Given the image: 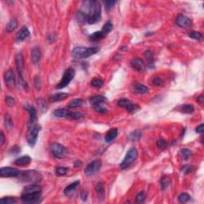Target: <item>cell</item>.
<instances>
[{"label": "cell", "mask_w": 204, "mask_h": 204, "mask_svg": "<svg viewBox=\"0 0 204 204\" xmlns=\"http://www.w3.org/2000/svg\"><path fill=\"white\" fill-rule=\"evenodd\" d=\"M88 4V14L87 15V21L86 22L89 24L97 23L101 18V4L98 1H89Z\"/></svg>", "instance_id": "obj_1"}, {"label": "cell", "mask_w": 204, "mask_h": 204, "mask_svg": "<svg viewBox=\"0 0 204 204\" xmlns=\"http://www.w3.org/2000/svg\"><path fill=\"white\" fill-rule=\"evenodd\" d=\"M100 50L98 47H75L72 50V56L76 59L87 58L97 54Z\"/></svg>", "instance_id": "obj_2"}, {"label": "cell", "mask_w": 204, "mask_h": 204, "mask_svg": "<svg viewBox=\"0 0 204 204\" xmlns=\"http://www.w3.org/2000/svg\"><path fill=\"white\" fill-rule=\"evenodd\" d=\"M17 178H18V179L23 181V182L36 183L42 180V176L38 172L35 171V170H28V171L20 172Z\"/></svg>", "instance_id": "obj_3"}, {"label": "cell", "mask_w": 204, "mask_h": 204, "mask_svg": "<svg viewBox=\"0 0 204 204\" xmlns=\"http://www.w3.org/2000/svg\"><path fill=\"white\" fill-rule=\"evenodd\" d=\"M53 115L55 117H58V118H63V117H69V118L78 119L82 118L83 117V114L78 112H72L69 111V109H58L54 110L53 112Z\"/></svg>", "instance_id": "obj_4"}, {"label": "cell", "mask_w": 204, "mask_h": 204, "mask_svg": "<svg viewBox=\"0 0 204 204\" xmlns=\"http://www.w3.org/2000/svg\"><path fill=\"white\" fill-rule=\"evenodd\" d=\"M138 157V152L135 148H130L128 152H127L126 156H125V159L122 161V163L120 164V167L121 169H125L128 167L132 164L136 160Z\"/></svg>", "instance_id": "obj_5"}, {"label": "cell", "mask_w": 204, "mask_h": 204, "mask_svg": "<svg viewBox=\"0 0 204 204\" xmlns=\"http://www.w3.org/2000/svg\"><path fill=\"white\" fill-rule=\"evenodd\" d=\"M74 75H75V71H74V69L73 68L67 69L65 71L64 74H63L62 78L61 81L59 82V83L57 85V89H61L66 87L69 84V82L73 79Z\"/></svg>", "instance_id": "obj_6"}, {"label": "cell", "mask_w": 204, "mask_h": 204, "mask_svg": "<svg viewBox=\"0 0 204 204\" xmlns=\"http://www.w3.org/2000/svg\"><path fill=\"white\" fill-rule=\"evenodd\" d=\"M15 64H16L18 73V75H19L20 84H21L22 85H23L24 87L26 88V86L27 85V84H26V82H25V81L23 80V77H22V74H23L24 71V62H23V57H22L21 53H18V54L15 56Z\"/></svg>", "instance_id": "obj_7"}, {"label": "cell", "mask_w": 204, "mask_h": 204, "mask_svg": "<svg viewBox=\"0 0 204 204\" xmlns=\"http://www.w3.org/2000/svg\"><path fill=\"white\" fill-rule=\"evenodd\" d=\"M40 130H41V127L38 125H35L29 129L28 133H27V142L31 147H34L36 144Z\"/></svg>", "instance_id": "obj_8"}, {"label": "cell", "mask_w": 204, "mask_h": 204, "mask_svg": "<svg viewBox=\"0 0 204 204\" xmlns=\"http://www.w3.org/2000/svg\"><path fill=\"white\" fill-rule=\"evenodd\" d=\"M117 105L120 107L125 108V109L129 111V112H135L140 109L139 105H137L136 104L132 103L131 101H129L126 98L120 99L117 102Z\"/></svg>", "instance_id": "obj_9"}, {"label": "cell", "mask_w": 204, "mask_h": 204, "mask_svg": "<svg viewBox=\"0 0 204 204\" xmlns=\"http://www.w3.org/2000/svg\"><path fill=\"white\" fill-rule=\"evenodd\" d=\"M101 160H94L91 162L85 169V174L86 176H92L100 171L101 168Z\"/></svg>", "instance_id": "obj_10"}, {"label": "cell", "mask_w": 204, "mask_h": 204, "mask_svg": "<svg viewBox=\"0 0 204 204\" xmlns=\"http://www.w3.org/2000/svg\"><path fill=\"white\" fill-rule=\"evenodd\" d=\"M50 148H51V152L53 156L58 159L63 158L66 154V148L58 143L52 144Z\"/></svg>", "instance_id": "obj_11"}, {"label": "cell", "mask_w": 204, "mask_h": 204, "mask_svg": "<svg viewBox=\"0 0 204 204\" xmlns=\"http://www.w3.org/2000/svg\"><path fill=\"white\" fill-rule=\"evenodd\" d=\"M41 192H35V193H27V194H22L21 197L22 202L24 203H35L38 202V199L41 197Z\"/></svg>", "instance_id": "obj_12"}, {"label": "cell", "mask_w": 204, "mask_h": 204, "mask_svg": "<svg viewBox=\"0 0 204 204\" xmlns=\"http://www.w3.org/2000/svg\"><path fill=\"white\" fill-rule=\"evenodd\" d=\"M19 171L15 168H1L0 169V176L1 177H14L17 178L19 175Z\"/></svg>", "instance_id": "obj_13"}, {"label": "cell", "mask_w": 204, "mask_h": 204, "mask_svg": "<svg viewBox=\"0 0 204 204\" xmlns=\"http://www.w3.org/2000/svg\"><path fill=\"white\" fill-rule=\"evenodd\" d=\"M176 23L177 26L182 28H187L192 26V21L189 18L183 15H179L176 20Z\"/></svg>", "instance_id": "obj_14"}, {"label": "cell", "mask_w": 204, "mask_h": 204, "mask_svg": "<svg viewBox=\"0 0 204 204\" xmlns=\"http://www.w3.org/2000/svg\"><path fill=\"white\" fill-rule=\"evenodd\" d=\"M131 66L132 67V69H135L136 71L139 72H143L145 70V63L142 59L139 58H132L130 62Z\"/></svg>", "instance_id": "obj_15"}, {"label": "cell", "mask_w": 204, "mask_h": 204, "mask_svg": "<svg viewBox=\"0 0 204 204\" xmlns=\"http://www.w3.org/2000/svg\"><path fill=\"white\" fill-rule=\"evenodd\" d=\"M4 80L7 87L10 89H14L15 87V78L13 71L9 69L4 74Z\"/></svg>", "instance_id": "obj_16"}, {"label": "cell", "mask_w": 204, "mask_h": 204, "mask_svg": "<svg viewBox=\"0 0 204 204\" xmlns=\"http://www.w3.org/2000/svg\"><path fill=\"white\" fill-rule=\"evenodd\" d=\"M30 36V31L26 26H24L22 28L20 29V30L17 33L16 35V40L18 42H22L25 39L27 38Z\"/></svg>", "instance_id": "obj_17"}, {"label": "cell", "mask_w": 204, "mask_h": 204, "mask_svg": "<svg viewBox=\"0 0 204 204\" xmlns=\"http://www.w3.org/2000/svg\"><path fill=\"white\" fill-rule=\"evenodd\" d=\"M132 89L135 93H139V94H143V93L148 92V87L144 85L140 84V83H134L132 86Z\"/></svg>", "instance_id": "obj_18"}, {"label": "cell", "mask_w": 204, "mask_h": 204, "mask_svg": "<svg viewBox=\"0 0 204 204\" xmlns=\"http://www.w3.org/2000/svg\"><path fill=\"white\" fill-rule=\"evenodd\" d=\"M31 60L35 65L38 64L41 60V51L38 47H34L31 51Z\"/></svg>", "instance_id": "obj_19"}, {"label": "cell", "mask_w": 204, "mask_h": 204, "mask_svg": "<svg viewBox=\"0 0 204 204\" xmlns=\"http://www.w3.org/2000/svg\"><path fill=\"white\" fill-rule=\"evenodd\" d=\"M117 135H118V130L116 129H111L107 132V133L105 136V140L107 143H110L117 136Z\"/></svg>", "instance_id": "obj_20"}, {"label": "cell", "mask_w": 204, "mask_h": 204, "mask_svg": "<svg viewBox=\"0 0 204 204\" xmlns=\"http://www.w3.org/2000/svg\"><path fill=\"white\" fill-rule=\"evenodd\" d=\"M42 188L38 184H30L29 186H26L23 190V193H35V192H41Z\"/></svg>", "instance_id": "obj_21"}, {"label": "cell", "mask_w": 204, "mask_h": 204, "mask_svg": "<svg viewBox=\"0 0 204 204\" xmlns=\"http://www.w3.org/2000/svg\"><path fill=\"white\" fill-rule=\"evenodd\" d=\"M89 101L91 102L92 105H101V103H105L107 101V98L104 96L101 95H97V96H93V97H90Z\"/></svg>", "instance_id": "obj_22"}, {"label": "cell", "mask_w": 204, "mask_h": 204, "mask_svg": "<svg viewBox=\"0 0 204 204\" xmlns=\"http://www.w3.org/2000/svg\"><path fill=\"white\" fill-rule=\"evenodd\" d=\"M31 162V158L29 156H23L19 157L17 159H15V164L18 166H25L27 165Z\"/></svg>", "instance_id": "obj_23"}, {"label": "cell", "mask_w": 204, "mask_h": 204, "mask_svg": "<svg viewBox=\"0 0 204 204\" xmlns=\"http://www.w3.org/2000/svg\"><path fill=\"white\" fill-rule=\"evenodd\" d=\"M69 97V94L66 92H58L55 94H53L50 97V101L52 102H56V101H61L63 100H65Z\"/></svg>", "instance_id": "obj_24"}, {"label": "cell", "mask_w": 204, "mask_h": 204, "mask_svg": "<svg viewBox=\"0 0 204 204\" xmlns=\"http://www.w3.org/2000/svg\"><path fill=\"white\" fill-rule=\"evenodd\" d=\"M26 110H27L30 113V124H33V123L35 122V120L37 119V111L35 108L33 106L26 105L25 107Z\"/></svg>", "instance_id": "obj_25"}, {"label": "cell", "mask_w": 204, "mask_h": 204, "mask_svg": "<svg viewBox=\"0 0 204 204\" xmlns=\"http://www.w3.org/2000/svg\"><path fill=\"white\" fill-rule=\"evenodd\" d=\"M79 184H80L79 181H75V182H73V183H72L71 184L68 185V186H67V187H65L64 190L65 195H66V196L70 195L72 192H73V191H75V190L78 188Z\"/></svg>", "instance_id": "obj_26"}, {"label": "cell", "mask_w": 204, "mask_h": 204, "mask_svg": "<svg viewBox=\"0 0 204 204\" xmlns=\"http://www.w3.org/2000/svg\"><path fill=\"white\" fill-rule=\"evenodd\" d=\"M105 34L102 30H100V31H96V32L92 33V35H89V39L92 41H99V40L105 38Z\"/></svg>", "instance_id": "obj_27"}, {"label": "cell", "mask_w": 204, "mask_h": 204, "mask_svg": "<svg viewBox=\"0 0 204 204\" xmlns=\"http://www.w3.org/2000/svg\"><path fill=\"white\" fill-rule=\"evenodd\" d=\"M179 109L183 113L191 114L195 111V107L191 105H183L180 106Z\"/></svg>", "instance_id": "obj_28"}, {"label": "cell", "mask_w": 204, "mask_h": 204, "mask_svg": "<svg viewBox=\"0 0 204 204\" xmlns=\"http://www.w3.org/2000/svg\"><path fill=\"white\" fill-rule=\"evenodd\" d=\"M96 191H97V193L98 195L99 198L101 199H103L104 197H105V187H104L103 183H97V186H96Z\"/></svg>", "instance_id": "obj_29"}, {"label": "cell", "mask_w": 204, "mask_h": 204, "mask_svg": "<svg viewBox=\"0 0 204 204\" xmlns=\"http://www.w3.org/2000/svg\"><path fill=\"white\" fill-rule=\"evenodd\" d=\"M17 26H18L17 21H16L15 19H12L7 24L6 30H7V32L11 33V32H12L13 30H15V29L17 28Z\"/></svg>", "instance_id": "obj_30"}, {"label": "cell", "mask_w": 204, "mask_h": 204, "mask_svg": "<svg viewBox=\"0 0 204 204\" xmlns=\"http://www.w3.org/2000/svg\"><path fill=\"white\" fill-rule=\"evenodd\" d=\"M76 18H77V20L80 23H85L86 21H87V15L84 11H78L77 13V15H76Z\"/></svg>", "instance_id": "obj_31"}, {"label": "cell", "mask_w": 204, "mask_h": 204, "mask_svg": "<svg viewBox=\"0 0 204 204\" xmlns=\"http://www.w3.org/2000/svg\"><path fill=\"white\" fill-rule=\"evenodd\" d=\"M82 103H83V101L82 99L77 98L74 99L73 101H71L69 104H68V106L69 108H78L82 105Z\"/></svg>", "instance_id": "obj_32"}, {"label": "cell", "mask_w": 204, "mask_h": 204, "mask_svg": "<svg viewBox=\"0 0 204 204\" xmlns=\"http://www.w3.org/2000/svg\"><path fill=\"white\" fill-rule=\"evenodd\" d=\"M179 153H180L181 157H182V159H183V160H187L191 155V151H190L189 149H187V148H183V149H182Z\"/></svg>", "instance_id": "obj_33"}, {"label": "cell", "mask_w": 204, "mask_h": 204, "mask_svg": "<svg viewBox=\"0 0 204 204\" xmlns=\"http://www.w3.org/2000/svg\"><path fill=\"white\" fill-rule=\"evenodd\" d=\"M112 28H113V26H112V23L111 22H107L105 25H104L103 28H102V31H103L105 34L106 35L109 34V33H110L111 31H112Z\"/></svg>", "instance_id": "obj_34"}, {"label": "cell", "mask_w": 204, "mask_h": 204, "mask_svg": "<svg viewBox=\"0 0 204 204\" xmlns=\"http://www.w3.org/2000/svg\"><path fill=\"white\" fill-rule=\"evenodd\" d=\"M129 138L130 140L132 141H137L141 138V132L140 131H134L132 132L130 135H129Z\"/></svg>", "instance_id": "obj_35"}, {"label": "cell", "mask_w": 204, "mask_h": 204, "mask_svg": "<svg viewBox=\"0 0 204 204\" xmlns=\"http://www.w3.org/2000/svg\"><path fill=\"white\" fill-rule=\"evenodd\" d=\"M0 202L2 204H12L15 203V202H17V200L14 197H6L1 199Z\"/></svg>", "instance_id": "obj_36"}, {"label": "cell", "mask_w": 204, "mask_h": 204, "mask_svg": "<svg viewBox=\"0 0 204 204\" xmlns=\"http://www.w3.org/2000/svg\"><path fill=\"white\" fill-rule=\"evenodd\" d=\"M91 85L93 86L94 88H101V86H103L104 82L102 80L99 79V78H93L91 81Z\"/></svg>", "instance_id": "obj_37"}, {"label": "cell", "mask_w": 204, "mask_h": 204, "mask_svg": "<svg viewBox=\"0 0 204 204\" xmlns=\"http://www.w3.org/2000/svg\"><path fill=\"white\" fill-rule=\"evenodd\" d=\"M116 3V1H113V0H108L105 2V11H110L114 7L115 4Z\"/></svg>", "instance_id": "obj_38"}, {"label": "cell", "mask_w": 204, "mask_h": 204, "mask_svg": "<svg viewBox=\"0 0 204 204\" xmlns=\"http://www.w3.org/2000/svg\"><path fill=\"white\" fill-rule=\"evenodd\" d=\"M190 199H191V196L187 193H182L179 196V201L182 203L188 202Z\"/></svg>", "instance_id": "obj_39"}, {"label": "cell", "mask_w": 204, "mask_h": 204, "mask_svg": "<svg viewBox=\"0 0 204 204\" xmlns=\"http://www.w3.org/2000/svg\"><path fill=\"white\" fill-rule=\"evenodd\" d=\"M188 35H189L190 38H193V39H196V40H200V39L202 38V37L201 33L198 32V31H195V30L189 32Z\"/></svg>", "instance_id": "obj_40"}, {"label": "cell", "mask_w": 204, "mask_h": 204, "mask_svg": "<svg viewBox=\"0 0 204 204\" xmlns=\"http://www.w3.org/2000/svg\"><path fill=\"white\" fill-rule=\"evenodd\" d=\"M170 183H171V181H170L169 178H168V177H163L161 179V187L163 190L167 189L168 186L170 185Z\"/></svg>", "instance_id": "obj_41"}, {"label": "cell", "mask_w": 204, "mask_h": 204, "mask_svg": "<svg viewBox=\"0 0 204 204\" xmlns=\"http://www.w3.org/2000/svg\"><path fill=\"white\" fill-rule=\"evenodd\" d=\"M152 84L156 86H162L163 85V80L159 77H155L152 80Z\"/></svg>", "instance_id": "obj_42"}, {"label": "cell", "mask_w": 204, "mask_h": 204, "mask_svg": "<svg viewBox=\"0 0 204 204\" xmlns=\"http://www.w3.org/2000/svg\"><path fill=\"white\" fill-rule=\"evenodd\" d=\"M68 170H69L68 168H65V167H58L56 169V173L58 176H65L68 172Z\"/></svg>", "instance_id": "obj_43"}, {"label": "cell", "mask_w": 204, "mask_h": 204, "mask_svg": "<svg viewBox=\"0 0 204 204\" xmlns=\"http://www.w3.org/2000/svg\"><path fill=\"white\" fill-rule=\"evenodd\" d=\"M145 192L144 191H141L140 193L137 194V196H135V200H136V202H144V200H145Z\"/></svg>", "instance_id": "obj_44"}, {"label": "cell", "mask_w": 204, "mask_h": 204, "mask_svg": "<svg viewBox=\"0 0 204 204\" xmlns=\"http://www.w3.org/2000/svg\"><path fill=\"white\" fill-rule=\"evenodd\" d=\"M6 103H7V105L9 106V107H13V106L15 105L16 101H15V100L13 98V97H10V96H7V97H6Z\"/></svg>", "instance_id": "obj_45"}, {"label": "cell", "mask_w": 204, "mask_h": 204, "mask_svg": "<svg viewBox=\"0 0 204 204\" xmlns=\"http://www.w3.org/2000/svg\"><path fill=\"white\" fill-rule=\"evenodd\" d=\"M156 144L157 146H158V148L162 149V150H163V149H165V148H167V143H166L165 140H163V139H159V140H157Z\"/></svg>", "instance_id": "obj_46"}, {"label": "cell", "mask_w": 204, "mask_h": 204, "mask_svg": "<svg viewBox=\"0 0 204 204\" xmlns=\"http://www.w3.org/2000/svg\"><path fill=\"white\" fill-rule=\"evenodd\" d=\"M12 125H13V123H12L11 116H9V114H7L6 116H5V125L8 129H11V127H12Z\"/></svg>", "instance_id": "obj_47"}, {"label": "cell", "mask_w": 204, "mask_h": 204, "mask_svg": "<svg viewBox=\"0 0 204 204\" xmlns=\"http://www.w3.org/2000/svg\"><path fill=\"white\" fill-rule=\"evenodd\" d=\"M94 107V110L97 112H101V113H103V112H107V109L105 108L102 107L101 105H93Z\"/></svg>", "instance_id": "obj_48"}, {"label": "cell", "mask_w": 204, "mask_h": 204, "mask_svg": "<svg viewBox=\"0 0 204 204\" xmlns=\"http://www.w3.org/2000/svg\"><path fill=\"white\" fill-rule=\"evenodd\" d=\"M35 87L38 90H40V89L42 87V81H41V78L39 77V76H36V78H35Z\"/></svg>", "instance_id": "obj_49"}, {"label": "cell", "mask_w": 204, "mask_h": 204, "mask_svg": "<svg viewBox=\"0 0 204 204\" xmlns=\"http://www.w3.org/2000/svg\"><path fill=\"white\" fill-rule=\"evenodd\" d=\"M20 148L18 146H17V145H15V146H13L12 148L10 149V152H9L11 153V155H17V154H18V153L20 152Z\"/></svg>", "instance_id": "obj_50"}, {"label": "cell", "mask_w": 204, "mask_h": 204, "mask_svg": "<svg viewBox=\"0 0 204 204\" xmlns=\"http://www.w3.org/2000/svg\"><path fill=\"white\" fill-rule=\"evenodd\" d=\"M182 172H183L184 174H188L189 172H191V167L189 165L183 166V168H182Z\"/></svg>", "instance_id": "obj_51"}, {"label": "cell", "mask_w": 204, "mask_h": 204, "mask_svg": "<svg viewBox=\"0 0 204 204\" xmlns=\"http://www.w3.org/2000/svg\"><path fill=\"white\" fill-rule=\"evenodd\" d=\"M203 127H204L203 124L200 125L199 126H198L196 129V132H197V133H199V134L203 133Z\"/></svg>", "instance_id": "obj_52"}, {"label": "cell", "mask_w": 204, "mask_h": 204, "mask_svg": "<svg viewBox=\"0 0 204 204\" xmlns=\"http://www.w3.org/2000/svg\"><path fill=\"white\" fill-rule=\"evenodd\" d=\"M81 198H82V199L83 200V201H85V200L87 199V198H88V194H87V192H86L85 191H82V194H81Z\"/></svg>", "instance_id": "obj_53"}, {"label": "cell", "mask_w": 204, "mask_h": 204, "mask_svg": "<svg viewBox=\"0 0 204 204\" xmlns=\"http://www.w3.org/2000/svg\"><path fill=\"white\" fill-rule=\"evenodd\" d=\"M0 138H1V139H0V144L2 145V144H4V142H5V136L2 132H1V134H0Z\"/></svg>", "instance_id": "obj_54"}, {"label": "cell", "mask_w": 204, "mask_h": 204, "mask_svg": "<svg viewBox=\"0 0 204 204\" xmlns=\"http://www.w3.org/2000/svg\"><path fill=\"white\" fill-rule=\"evenodd\" d=\"M197 102H199V103L200 104V105H202L204 102V98H203V96L202 95H200L199 97H198L197 98Z\"/></svg>", "instance_id": "obj_55"}, {"label": "cell", "mask_w": 204, "mask_h": 204, "mask_svg": "<svg viewBox=\"0 0 204 204\" xmlns=\"http://www.w3.org/2000/svg\"><path fill=\"white\" fill-rule=\"evenodd\" d=\"M82 162L80 161V160H77V161L75 162V163H74V167H80V166H82Z\"/></svg>", "instance_id": "obj_56"}]
</instances>
